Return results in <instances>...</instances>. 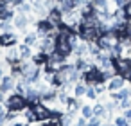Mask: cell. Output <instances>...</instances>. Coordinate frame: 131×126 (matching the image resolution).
<instances>
[{"instance_id": "obj_1", "label": "cell", "mask_w": 131, "mask_h": 126, "mask_svg": "<svg viewBox=\"0 0 131 126\" xmlns=\"http://www.w3.org/2000/svg\"><path fill=\"white\" fill-rule=\"evenodd\" d=\"M4 106H6V110H9V112L22 113L29 104H27V99H25L24 94H20V92H11V94L6 97V101H4Z\"/></svg>"}, {"instance_id": "obj_2", "label": "cell", "mask_w": 131, "mask_h": 126, "mask_svg": "<svg viewBox=\"0 0 131 126\" xmlns=\"http://www.w3.org/2000/svg\"><path fill=\"white\" fill-rule=\"evenodd\" d=\"M81 81L86 85V86H95L99 83H106V77L102 74V70L97 67V65H92L86 72L81 74Z\"/></svg>"}, {"instance_id": "obj_3", "label": "cell", "mask_w": 131, "mask_h": 126, "mask_svg": "<svg viewBox=\"0 0 131 126\" xmlns=\"http://www.w3.org/2000/svg\"><path fill=\"white\" fill-rule=\"evenodd\" d=\"M77 34H79V38H81L83 42L95 43V42L101 38L102 31H101L99 27H84V25H77Z\"/></svg>"}, {"instance_id": "obj_4", "label": "cell", "mask_w": 131, "mask_h": 126, "mask_svg": "<svg viewBox=\"0 0 131 126\" xmlns=\"http://www.w3.org/2000/svg\"><path fill=\"white\" fill-rule=\"evenodd\" d=\"M32 110H34V115H36V121H38V122H47V121H50V106H47L45 103L34 104Z\"/></svg>"}, {"instance_id": "obj_5", "label": "cell", "mask_w": 131, "mask_h": 126, "mask_svg": "<svg viewBox=\"0 0 131 126\" xmlns=\"http://www.w3.org/2000/svg\"><path fill=\"white\" fill-rule=\"evenodd\" d=\"M54 31H58V29H56L47 18H38V20H36V33H38L40 38H43V36H47V34L54 33Z\"/></svg>"}, {"instance_id": "obj_6", "label": "cell", "mask_w": 131, "mask_h": 126, "mask_svg": "<svg viewBox=\"0 0 131 126\" xmlns=\"http://www.w3.org/2000/svg\"><path fill=\"white\" fill-rule=\"evenodd\" d=\"M16 83H18V79H16L15 76H11V74L4 76L2 79H0V92H4V94H11V92H15Z\"/></svg>"}, {"instance_id": "obj_7", "label": "cell", "mask_w": 131, "mask_h": 126, "mask_svg": "<svg viewBox=\"0 0 131 126\" xmlns=\"http://www.w3.org/2000/svg\"><path fill=\"white\" fill-rule=\"evenodd\" d=\"M16 45H18V36L15 33H0V47L2 49H9Z\"/></svg>"}, {"instance_id": "obj_8", "label": "cell", "mask_w": 131, "mask_h": 126, "mask_svg": "<svg viewBox=\"0 0 131 126\" xmlns=\"http://www.w3.org/2000/svg\"><path fill=\"white\" fill-rule=\"evenodd\" d=\"M24 95H25V99H27V104H29V106H34V104L41 103V94H40V90H38V88H34L32 85H31V86H27V90L24 92Z\"/></svg>"}, {"instance_id": "obj_9", "label": "cell", "mask_w": 131, "mask_h": 126, "mask_svg": "<svg viewBox=\"0 0 131 126\" xmlns=\"http://www.w3.org/2000/svg\"><path fill=\"white\" fill-rule=\"evenodd\" d=\"M29 22H31L29 15H24V13H16V16L13 18V25H15V29H18V31H22V33L27 31Z\"/></svg>"}, {"instance_id": "obj_10", "label": "cell", "mask_w": 131, "mask_h": 126, "mask_svg": "<svg viewBox=\"0 0 131 126\" xmlns=\"http://www.w3.org/2000/svg\"><path fill=\"white\" fill-rule=\"evenodd\" d=\"M47 20L58 29L59 25H63V13H61V9L59 7H54V9H50L49 11V15H47Z\"/></svg>"}, {"instance_id": "obj_11", "label": "cell", "mask_w": 131, "mask_h": 126, "mask_svg": "<svg viewBox=\"0 0 131 126\" xmlns=\"http://www.w3.org/2000/svg\"><path fill=\"white\" fill-rule=\"evenodd\" d=\"M124 85H126V79L122 77V76H113L111 79H108V85H106V88L110 90V92H117V90H120V88H124Z\"/></svg>"}, {"instance_id": "obj_12", "label": "cell", "mask_w": 131, "mask_h": 126, "mask_svg": "<svg viewBox=\"0 0 131 126\" xmlns=\"http://www.w3.org/2000/svg\"><path fill=\"white\" fill-rule=\"evenodd\" d=\"M110 97L113 99V101H122V99H127V97H131V88H120V90H117V92H111L110 94Z\"/></svg>"}, {"instance_id": "obj_13", "label": "cell", "mask_w": 131, "mask_h": 126, "mask_svg": "<svg viewBox=\"0 0 131 126\" xmlns=\"http://www.w3.org/2000/svg\"><path fill=\"white\" fill-rule=\"evenodd\" d=\"M93 7H95V11L97 13H111V9H110V2L108 0H93Z\"/></svg>"}, {"instance_id": "obj_14", "label": "cell", "mask_w": 131, "mask_h": 126, "mask_svg": "<svg viewBox=\"0 0 131 126\" xmlns=\"http://www.w3.org/2000/svg\"><path fill=\"white\" fill-rule=\"evenodd\" d=\"M38 40H40V36H38L36 31H29V33H25V36H24V43L29 45V47L38 45Z\"/></svg>"}, {"instance_id": "obj_15", "label": "cell", "mask_w": 131, "mask_h": 126, "mask_svg": "<svg viewBox=\"0 0 131 126\" xmlns=\"http://www.w3.org/2000/svg\"><path fill=\"white\" fill-rule=\"evenodd\" d=\"M18 52H20V60L22 61H27V60H31L32 58V49L29 47V45H25V43H22L20 47H18Z\"/></svg>"}, {"instance_id": "obj_16", "label": "cell", "mask_w": 131, "mask_h": 126, "mask_svg": "<svg viewBox=\"0 0 131 126\" xmlns=\"http://www.w3.org/2000/svg\"><path fill=\"white\" fill-rule=\"evenodd\" d=\"M31 60H32L38 67H41V69H43V67H45V63H47V60H49V54H45V52H41V51H40V52H34Z\"/></svg>"}, {"instance_id": "obj_17", "label": "cell", "mask_w": 131, "mask_h": 126, "mask_svg": "<svg viewBox=\"0 0 131 126\" xmlns=\"http://www.w3.org/2000/svg\"><path fill=\"white\" fill-rule=\"evenodd\" d=\"M86 85L83 83V81H79V83H75L74 85V97H83L84 94H86Z\"/></svg>"}, {"instance_id": "obj_18", "label": "cell", "mask_w": 131, "mask_h": 126, "mask_svg": "<svg viewBox=\"0 0 131 126\" xmlns=\"http://www.w3.org/2000/svg\"><path fill=\"white\" fill-rule=\"evenodd\" d=\"M81 117H84L86 121H88L90 117H93V108H92L90 104H83V106H81Z\"/></svg>"}, {"instance_id": "obj_19", "label": "cell", "mask_w": 131, "mask_h": 126, "mask_svg": "<svg viewBox=\"0 0 131 126\" xmlns=\"http://www.w3.org/2000/svg\"><path fill=\"white\" fill-rule=\"evenodd\" d=\"M13 24H11V20H2L0 22V33H11L13 31Z\"/></svg>"}, {"instance_id": "obj_20", "label": "cell", "mask_w": 131, "mask_h": 126, "mask_svg": "<svg viewBox=\"0 0 131 126\" xmlns=\"http://www.w3.org/2000/svg\"><path fill=\"white\" fill-rule=\"evenodd\" d=\"M113 124L115 126H131V121H127L124 115H118V117L113 119Z\"/></svg>"}, {"instance_id": "obj_21", "label": "cell", "mask_w": 131, "mask_h": 126, "mask_svg": "<svg viewBox=\"0 0 131 126\" xmlns=\"http://www.w3.org/2000/svg\"><path fill=\"white\" fill-rule=\"evenodd\" d=\"M84 97H88V99H92V101H95L99 95H97V90H95V86H88L86 88V94H84Z\"/></svg>"}, {"instance_id": "obj_22", "label": "cell", "mask_w": 131, "mask_h": 126, "mask_svg": "<svg viewBox=\"0 0 131 126\" xmlns=\"http://www.w3.org/2000/svg\"><path fill=\"white\" fill-rule=\"evenodd\" d=\"M127 108H131V97L118 101V110H127Z\"/></svg>"}, {"instance_id": "obj_23", "label": "cell", "mask_w": 131, "mask_h": 126, "mask_svg": "<svg viewBox=\"0 0 131 126\" xmlns=\"http://www.w3.org/2000/svg\"><path fill=\"white\" fill-rule=\"evenodd\" d=\"M101 124H102V119H101V117H95V115L90 117L88 122H86V126H101Z\"/></svg>"}, {"instance_id": "obj_24", "label": "cell", "mask_w": 131, "mask_h": 126, "mask_svg": "<svg viewBox=\"0 0 131 126\" xmlns=\"http://www.w3.org/2000/svg\"><path fill=\"white\" fill-rule=\"evenodd\" d=\"M124 13H126V18H131V0H127V4L122 7Z\"/></svg>"}, {"instance_id": "obj_25", "label": "cell", "mask_w": 131, "mask_h": 126, "mask_svg": "<svg viewBox=\"0 0 131 126\" xmlns=\"http://www.w3.org/2000/svg\"><path fill=\"white\" fill-rule=\"evenodd\" d=\"M9 126H27V122H25V121H18V119H16V121L9 122Z\"/></svg>"}, {"instance_id": "obj_26", "label": "cell", "mask_w": 131, "mask_h": 126, "mask_svg": "<svg viewBox=\"0 0 131 126\" xmlns=\"http://www.w3.org/2000/svg\"><path fill=\"white\" fill-rule=\"evenodd\" d=\"M126 34H129V36H131V18H127V20H126Z\"/></svg>"}, {"instance_id": "obj_27", "label": "cell", "mask_w": 131, "mask_h": 126, "mask_svg": "<svg viewBox=\"0 0 131 126\" xmlns=\"http://www.w3.org/2000/svg\"><path fill=\"white\" fill-rule=\"evenodd\" d=\"M127 121H131V108H127V110H124V113H122Z\"/></svg>"}, {"instance_id": "obj_28", "label": "cell", "mask_w": 131, "mask_h": 126, "mask_svg": "<svg viewBox=\"0 0 131 126\" xmlns=\"http://www.w3.org/2000/svg\"><path fill=\"white\" fill-rule=\"evenodd\" d=\"M7 124V119H6V113L4 115H0V126H6Z\"/></svg>"}, {"instance_id": "obj_29", "label": "cell", "mask_w": 131, "mask_h": 126, "mask_svg": "<svg viewBox=\"0 0 131 126\" xmlns=\"http://www.w3.org/2000/svg\"><path fill=\"white\" fill-rule=\"evenodd\" d=\"M6 113V106H4V103H0V115H4Z\"/></svg>"}, {"instance_id": "obj_30", "label": "cell", "mask_w": 131, "mask_h": 126, "mask_svg": "<svg viewBox=\"0 0 131 126\" xmlns=\"http://www.w3.org/2000/svg\"><path fill=\"white\" fill-rule=\"evenodd\" d=\"M6 101V94L4 92H0V103H4Z\"/></svg>"}]
</instances>
